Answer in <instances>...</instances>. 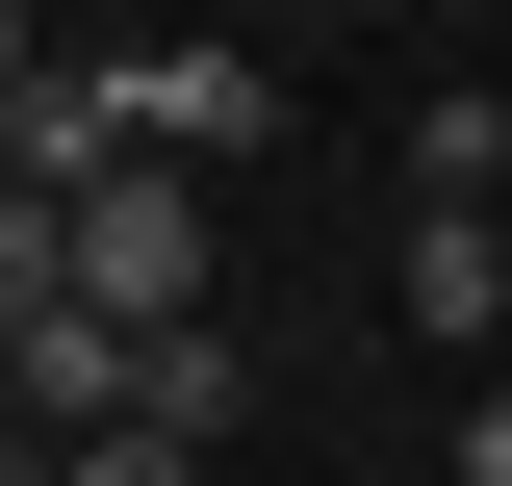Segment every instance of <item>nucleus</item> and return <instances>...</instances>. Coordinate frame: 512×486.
Masks as SVG:
<instances>
[{
    "label": "nucleus",
    "mask_w": 512,
    "mask_h": 486,
    "mask_svg": "<svg viewBox=\"0 0 512 486\" xmlns=\"http://www.w3.org/2000/svg\"><path fill=\"white\" fill-rule=\"evenodd\" d=\"M0 282H77V307H128V333H205V180L128 154V180H77V205H0Z\"/></svg>",
    "instance_id": "f257e3e1"
},
{
    "label": "nucleus",
    "mask_w": 512,
    "mask_h": 486,
    "mask_svg": "<svg viewBox=\"0 0 512 486\" xmlns=\"http://www.w3.org/2000/svg\"><path fill=\"white\" fill-rule=\"evenodd\" d=\"M103 77H128V154H180V180H205V154H256V128H282V77H256L231 26H128Z\"/></svg>",
    "instance_id": "f03ea898"
},
{
    "label": "nucleus",
    "mask_w": 512,
    "mask_h": 486,
    "mask_svg": "<svg viewBox=\"0 0 512 486\" xmlns=\"http://www.w3.org/2000/svg\"><path fill=\"white\" fill-rule=\"evenodd\" d=\"M26 486H205V435H77V461H26Z\"/></svg>",
    "instance_id": "0eeeda50"
},
{
    "label": "nucleus",
    "mask_w": 512,
    "mask_h": 486,
    "mask_svg": "<svg viewBox=\"0 0 512 486\" xmlns=\"http://www.w3.org/2000/svg\"><path fill=\"white\" fill-rule=\"evenodd\" d=\"M512 180V103H461V77H436V103H410V205H487Z\"/></svg>",
    "instance_id": "423d86ee"
},
{
    "label": "nucleus",
    "mask_w": 512,
    "mask_h": 486,
    "mask_svg": "<svg viewBox=\"0 0 512 486\" xmlns=\"http://www.w3.org/2000/svg\"><path fill=\"white\" fill-rule=\"evenodd\" d=\"M410 333H436L461 384L512 359V205H410Z\"/></svg>",
    "instance_id": "20e7f679"
},
{
    "label": "nucleus",
    "mask_w": 512,
    "mask_h": 486,
    "mask_svg": "<svg viewBox=\"0 0 512 486\" xmlns=\"http://www.w3.org/2000/svg\"><path fill=\"white\" fill-rule=\"evenodd\" d=\"M128 26H180V0H128Z\"/></svg>",
    "instance_id": "1a4fd4ad"
},
{
    "label": "nucleus",
    "mask_w": 512,
    "mask_h": 486,
    "mask_svg": "<svg viewBox=\"0 0 512 486\" xmlns=\"http://www.w3.org/2000/svg\"><path fill=\"white\" fill-rule=\"evenodd\" d=\"M231 410H256V333H154V410L128 435H205V461H231Z\"/></svg>",
    "instance_id": "39448f33"
},
{
    "label": "nucleus",
    "mask_w": 512,
    "mask_h": 486,
    "mask_svg": "<svg viewBox=\"0 0 512 486\" xmlns=\"http://www.w3.org/2000/svg\"><path fill=\"white\" fill-rule=\"evenodd\" d=\"M77 180H128V77L103 52H26L0 77V205H77Z\"/></svg>",
    "instance_id": "7ed1b4c3"
},
{
    "label": "nucleus",
    "mask_w": 512,
    "mask_h": 486,
    "mask_svg": "<svg viewBox=\"0 0 512 486\" xmlns=\"http://www.w3.org/2000/svg\"><path fill=\"white\" fill-rule=\"evenodd\" d=\"M461 486H512V359H487V384H461Z\"/></svg>",
    "instance_id": "6e6552de"
}]
</instances>
